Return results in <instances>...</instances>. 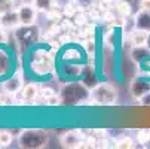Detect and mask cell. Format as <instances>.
I'll use <instances>...</instances> for the list:
<instances>
[{"mask_svg":"<svg viewBox=\"0 0 150 149\" xmlns=\"http://www.w3.org/2000/svg\"><path fill=\"white\" fill-rule=\"evenodd\" d=\"M52 96H55V91H54L52 88H48V87H43V88H42V91H40V97L43 98L45 101H48Z\"/></svg>","mask_w":150,"mask_h":149,"instance_id":"cell-21","label":"cell"},{"mask_svg":"<svg viewBox=\"0 0 150 149\" xmlns=\"http://www.w3.org/2000/svg\"><path fill=\"white\" fill-rule=\"evenodd\" d=\"M6 42H8V34H6L5 30L0 29V45H2V43H6Z\"/></svg>","mask_w":150,"mask_h":149,"instance_id":"cell-27","label":"cell"},{"mask_svg":"<svg viewBox=\"0 0 150 149\" xmlns=\"http://www.w3.org/2000/svg\"><path fill=\"white\" fill-rule=\"evenodd\" d=\"M0 16H2V26L3 27H15V26L21 24L18 11L9 9L6 12H2V14H0Z\"/></svg>","mask_w":150,"mask_h":149,"instance_id":"cell-9","label":"cell"},{"mask_svg":"<svg viewBox=\"0 0 150 149\" xmlns=\"http://www.w3.org/2000/svg\"><path fill=\"white\" fill-rule=\"evenodd\" d=\"M0 26H2V16H0Z\"/></svg>","mask_w":150,"mask_h":149,"instance_id":"cell-32","label":"cell"},{"mask_svg":"<svg viewBox=\"0 0 150 149\" xmlns=\"http://www.w3.org/2000/svg\"><path fill=\"white\" fill-rule=\"evenodd\" d=\"M11 70V57L6 51L0 49V78Z\"/></svg>","mask_w":150,"mask_h":149,"instance_id":"cell-17","label":"cell"},{"mask_svg":"<svg viewBox=\"0 0 150 149\" xmlns=\"http://www.w3.org/2000/svg\"><path fill=\"white\" fill-rule=\"evenodd\" d=\"M12 142V134L11 131H0V146H9Z\"/></svg>","mask_w":150,"mask_h":149,"instance_id":"cell-20","label":"cell"},{"mask_svg":"<svg viewBox=\"0 0 150 149\" xmlns=\"http://www.w3.org/2000/svg\"><path fill=\"white\" fill-rule=\"evenodd\" d=\"M116 12L123 18H129L134 14V9H132L131 3L128 2V0H119L116 3Z\"/></svg>","mask_w":150,"mask_h":149,"instance_id":"cell-15","label":"cell"},{"mask_svg":"<svg viewBox=\"0 0 150 149\" xmlns=\"http://www.w3.org/2000/svg\"><path fill=\"white\" fill-rule=\"evenodd\" d=\"M19 146L25 149H39L48 145V134L43 130H25L19 134Z\"/></svg>","mask_w":150,"mask_h":149,"instance_id":"cell-2","label":"cell"},{"mask_svg":"<svg viewBox=\"0 0 150 149\" xmlns=\"http://www.w3.org/2000/svg\"><path fill=\"white\" fill-rule=\"evenodd\" d=\"M61 143L62 146H66V148H80L82 142L79 139V134L76 131H69L66 133L62 137H61Z\"/></svg>","mask_w":150,"mask_h":149,"instance_id":"cell-13","label":"cell"},{"mask_svg":"<svg viewBox=\"0 0 150 149\" xmlns=\"http://www.w3.org/2000/svg\"><path fill=\"white\" fill-rule=\"evenodd\" d=\"M3 88L8 94H16L18 91H21V88L23 87V73L21 72H15L9 79L5 81L3 83Z\"/></svg>","mask_w":150,"mask_h":149,"instance_id":"cell-6","label":"cell"},{"mask_svg":"<svg viewBox=\"0 0 150 149\" xmlns=\"http://www.w3.org/2000/svg\"><path fill=\"white\" fill-rule=\"evenodd\" d=\"M92 101L100 106H110L117 100V91L109 83H98L92 90Z\"/></svg>","mask_w":150,"mask_h":149,"instance_id":"cell-4","label":"cell"},{"mask_svg":"<svg viewBox=\"0 0 150 149\" xmlns=\"http://www.w3.org/2000/svg\"><path fill=\"white\" fill-rule=\"evenodd\" d=\"M54 67V61L52 57L45 52V51H37L34 54V58L31 61V70L36 75H48L52 72Z\"/></svg>","mask_w":150,"mask_h":149,"instance_id":"cell-5","label":"cell"},{"mask_svg":"<svg viewBox=\"0 0 150 149\" xmlns=\"http://www.w3.org/2000/svg\"><path fill=\"white\" fill-rule=\"evenodd\" d=\"M141 103H143V104H150V91L141 97Z\"/></svg>","mask_w":150,"mask_h":149,"instance_id":"cell-28","label":"cell"},{"mask_svg":"<svg viewBox=\"0 0 150 149\" xmlns=\"http://www.w3.org/2000/svg\"><path fill=\"white\" fill-rule=\"evenodd\" d=\"M147 37H149V31L141 30V29H134L129 33V40L132 46H143L147 43Z\"/></svg>","mask_w":150,"mask_h":149,"instance_id":"cell-11","label":"cell"},{"mask_svg":"<svg viewBox=\"0 0 150 149\" xmlns=\"http://www.w3.org/2000/svg\"><path fill=\"white\" fill-rule=\"evenodd\" d=\"M141 9H147V11H150V0H143Z\"/></svg>","mask_w":150,"mask_h":149,"instance_id":"cell-29","label":"cell"},{"mask_svg":"<svg viewBox=\"0 0 150 149\" xmlns=\"http://www.w3.org/2000/svg\"><path fill=\"white\" fill-rule=\"evenodd\" d=\"M103 3H105V5H110V3H113V0H103Z\"/></svg>","mask_w":150,"mask_h":149,"instance_id":"cell-31","label":"cell"},{"mask_svg":"<svg viewBox=\"0 0 150 149\" xmlns=\"http://www.w3.org/2000/svg\"><path fill=\"white\" fill-rule=\"evenodd\" d=\"M82 83L85 85V87H88V88H95L97 85H98L97 76H95V73H94V70H92L91 67L85 69V72H83V79H82Z\"/></svg>","mask_w":150,"mask_h":149,"instance_id":"cell-16","label":"cell"},{"mask_svg":"<svg viewBox=\"0 0 150 149\" xmlns=\"http://www.w3.org/2000/svg\"><path fill=\"white\" fill-rule=\"evenodd\" d=\"M37 97H39V88H37L36 83H28L23 88L21 98H23L25 103H33Z\"/></svg>","mask_w":150,"mask_h":149,"instance_id":"cell-12","label":"cell"},{"mask_svg":"<svg viewBox=\"0 0 150 149\" xmlns=\"http://www.w3.org/2000/svg\"><path fill=\"white\" fill-rule=\"evenodd\" d=\"M80 8H92V0H76Z\"/></svg>","mask_w":150,"mask_h":149,"instance_id":"cell-25","label":"cell"},{"mask_svg":"<svg viewBox=\"0 0 150 149\" xmlns=\"http://www.w3.org/2000/svg\"><path fill=\"white\" fill-rule=\"evenodd\" d=\"M135 145H134V140L131 137H122L116 142V148H119V149H131Z\"/></svg>","mask_w":150,"mask_h":149,"instance_id":"cell-19","label":"cell"},{"mask_svg":"<svg viewBox=\"0 0 150 149\" xmlns=\"http://www.w3.org/2000/svg\"><path fill=\"white\" fill-rule=\"evenodd\" d=\"M135 24H137V29H141L150 33V11L140 9L135 14Z\"/></svg>","mask_w":150,"mask_h":149,"instance_id":"cell-10","label":"cell"},{"mask_svg":"<svg viewBox=\"0 0 150 149\" xmlns=\"http://www.w3.org/2000/svg\"><path fill=\"white\" fill-rule=\"evenodd\" d=\"M64 15H67V16H74V15H76V9H74L71 5H66V8H64Z\"/></svg>","mask_w":150,"mask_h":149,"instance_id":"cell-23","label":"cell"},{"mask_svg":"<svg viewBox=\"0 0 150 149\" xmlns=\"http://www.w3.org/2000/svg\"><path fill=\"white\" fill-rule=\"evenodd\" d=\"M128 2L131 3V6H132V9H134V12H135V14L141 9V3H143V0H128Z\"/></svg>","mask_w":150,"mask_h":149,"instance_id":"cell-22","label":"cell"},{"mask_svg":"<svg viewBox=\"0 0 150 149\" xmlns=\"http://www.w3.org/2000/svg\"><path fill=\"white\" fill-rule=\"evenodd\" d=\"M131 58L135 63H143L147 58H150V49L144 45L143 46H134L132 51H131Z\"/></svg>","mask_w":150,"mask_h":149,"instance_id":"cell-14","label":"cell"},{"mask_svg":"<svg viewBox=\"0 0 150 149\" xmlns=\"http://www.w3.org/2000/svg\"><path fill=\"white\" fill-rule=\"evenodd\" d=\"M129 91L134 97H143L144 94H147L150 91V81L147 79H143V78H137L131 82V87H129Z\"/></svg>","mask_w":150,"mask_h":149,"instance_id":"cell-7","label":"cell"},{"mask_svg":"<svg viewBox=\"0 0 150 149\" xmlns=\"http://www.w3.org/2000/svg\"><path fill=\"white\" fill-rule=\"evenodd\" d=\"M15 39L21 51H25L39 40V27L34 24H21V27L15 30Z\"/></svg>","mask_w":150,"mask_h":149,"instance_id":"cell-3","label":"cell"},{"mask_svg":"<svg viewBox=\"0 0 150 149\" xmlns=\"http://www.w3.org/2000/svg\"><path fill=\"white\" fill-rule=\"evenodd\" d=\"M48 14H49V18H51V19H54L55 23L61 19V14H59V12H55V11H52V9H51V11H48Z\"/></svg>","mask_w":150,"mask_h":149,"instance_id":"cell-26","label":"cell"},{"mask_svg":"<svg viewBox=\"0 0 150 149\" xmlns=\"http://www.w3.org/2000/svg\"><path fill=\"white\" fill-rule=\"evenodd\" d=\"M59 97H61L62 104L74 106V104H79L83 100H86L89 97V91H88V87H85L80 82H70V83L62 87Z\"/></svg>","mask_w":150,"mask_h":149,"instance_id":"cell-1","label":"cell"},{"mask_svg":"<svg viewBox=\"0 0 150 149\" xmlns=\"http://www.w3.org/2000/svg\"><path fill=\"white\" fill-rule=\"evenodd\" d=\"M18 15H19L21 24H34L37 16V9L31 5H24L18 9Z\"/></svg>","mask_w":150,"mask_h":149,"instance_id":"cell-8","label":"cell"},{"mask_svg":"<svg viewBox=\"0 0 150 149\" xmlns=\"http://www.w3.org/2000/svg\"><path fill=\"white\" fill-rule=\"evenodd\" d=\"M85 48H86V52L88 54H94L95 52V43L92 40H88L86 43H85Z\"/></svg>","mask_w":150,"mask_h":149,"instance_id":"cell-24","label":"cell"},{"mask_svg":"<svg viewBox=\"0 0 150 149\" xmlns=\"http://www.w3.org/2000/svg\"><path fill=\"white\" fill-rule=\"evenodd\" d=\"M33 6L37 11L48 12L54 8V0H33Z\"/></svg>","mask_w":150,"mask_h":149,"instance_id":"cell-18","label":"cell"},{"mask_svg":"<svg viewBox=\"0 0 150 149\" xmlns=\"http://www.w3.org/2000/svg\"><path fill=\"white\" fill-rule=\"evenodd\" d=\"M146 46L150 49V33H149V37H147V43H146Z\"/></svg>","mask_w":150,"mask_h":149,"instance_id":"cell-30","label":"cell"}]
</instances>
